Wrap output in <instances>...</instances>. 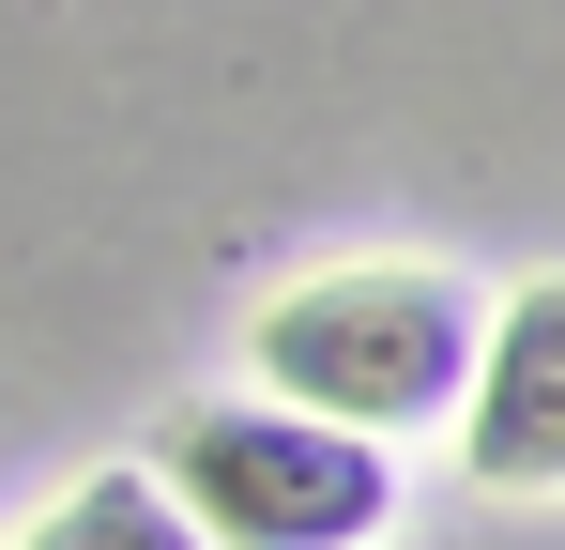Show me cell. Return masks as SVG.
Returning <instances> with one entry per match:
<instances>
[{"label":"cell","mask_w":565,"mask_h":550,"mask_svg":"<svg viewBox=\"0 0 565 550\" xmlns=\"http://www.w3.org/2000/svg\"><path fill=\"white\" fill-rule=\"evenodd\" d=\"M473 321L489 306L444 261H337L260 306V398L321 413V429H367V444L444 429L473 382Z\"/></svg>","instance_id":"1"},{"label":"cell","mask_w":565,"mask_h":550,"mask_svg":"<svg viewBox=\"0 0 565 550\" xmlns=\"http://www.w3.org/2000/svg\"><path fill=\"white\" fill-rule=\"evenodd\" d=\"M153 489L214 550H382V520H397V458L290 398H184L153 429Z\"/></svg>","instance_id":"2"},{"label":"cell","mask_w":565,"mask_h":550,"mask_svg":"<svg viewBox=\"0 0 565 550\" xmlns=\"http://www.w3.org/2000/svg\"><path fill=\"white\" fill-rule=\"evenodd\" d=\"M459 474L489 505H551L565 489V275L504 290L473 321V382H459Z\"/></svg>","instance_id":"3"},{"label":"cell","mask_w":565,"mask_h":550,"mask_svg":"<svg viewBox=\"0 0 565 550\" xmlns=\"http://www.w3.org/2000/svg\"><path fill=\"white\" fill-rule=\"evenodd\" d=\"M15 550H214V536H199L184 505L153 489V458H138V474H77V489H62Z\"/></svg>","instance_id":"4"}]
</instances>
